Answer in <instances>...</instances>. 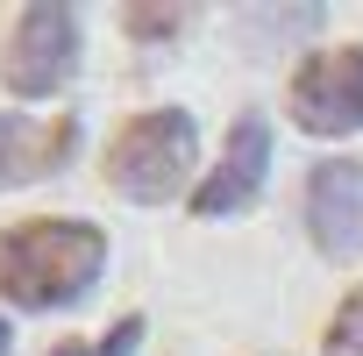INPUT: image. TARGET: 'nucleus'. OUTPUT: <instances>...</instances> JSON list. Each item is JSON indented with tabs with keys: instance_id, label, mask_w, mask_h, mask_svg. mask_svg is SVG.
I'll return each mask as SVG.
<instances>
[{
	"instance_id": "obj_8",
	"label": "nucleus",
	"mask_w": 363,
	"mask_h": 356,
	"mask_svg": "<svg viewBox=\"0 0 363 356\" xmlns=\"http://www.w3.org/2000/svg\"><path fill=\"white\" fill-rule=\"evenodd\" d=\"M320 356H363V285H349V299L335 306V321L320 335Z\"/></svg>"
},
{
	"instance_id": "obj_7",
	"label": "nucleus",
	"mask_w": 363,
	"mask_h": 356,
	"mask_svg": "<svg viewBox=\"0 0 363 356\" xmlns=\"http://www.w3.org/2000/svg\"><path fill=\"white\" fill-rule=\"evenodd\" d=\"M72 143H79V121L72 114L36 121V114H8V107H0V193L57 178L72 164Z\"/></svg>"
},
{
	"instance_id": "obj_6",
	"label": "nucleus",
	"mask_w": 363,
	"mask_h": 356,
	"mask_svg": "<svg viewBox=\"0 0 363 356\" xmlns=\"http://www.w3.org/2000/svg\"><path fill=\"white\" fill-rule=\"evenodd\" d=\"M306 235L335 264H349L363 250V164L356 157L313 164V178H306Z\"/></svg>"
},
{
	"instance_id": "obj_11",
	"label": "nucleus",
	"mask_w": 363,
	"mask_h": 356,
	"mask_svg": "<svg viewBox=\"0 0 363 356\" xmlns=\"http://www.w3.org/2000/svg\"><path fill=\"white\" fill-rule=\"evenodd\" d=\"M8 349H15V328H8V321H0V356H8Z\"/></svg>"
},
{
	"instance_id": "obj_3",
	"label": "nucleus",
	"mask_w": 363,
	"mask_h": 356,
	"mask_svg": "<svg viewBox=\"0 0 363 356\" xmlns=\"http://www.w3.org/2000/svg\"><path fill=\"white\" fill-rule=\"evenodd\" d=\"M79 8L65 0H29L8 29V57H0V79L22 100H50L72 72H79Z\"/></svg>"
},
{
	"instance_id": "obj_9",
	"label": "nucleus",
	"mask_w": 363,
	"mask_h": 356,
	"mask_svg": "<svg viewBox=\"0 0 363 356\" xmlns=\"http://www.w3.org/2000/svg\"><path fill=\"white\" fill-rule=\"evenodd\" d=\"M135 342H143V313H121L100 342H57L50 356H135Z\"/></svg>"
},
{
	"instance_id": "obj_5",
	"label": "nucleus",
	"mask_w": 363,
	"mask_h": 356,
	"mask_svg": "<svg viewBox=\"0 0 363 356\" xmlns=\"http://www.w3.org/2000/svg\"><path fill=\"white\" fill-rule=\"evenodd\" d=\"M264 178H271V128H264V114H235L221 164L200 178V193H193V214L200 221H228V214L257 207Z\"/></svg>"
},
{
	"instance_id": "obj_2",
	"label": "nucleus",
	"mask_w": 363,
	"mask_h": 356,
	"mask_svg": "<svg viewBox=\"0 0 363 356\" xmlns=\"http://www.w3.org/2000/svg\"><path fill=\"white\" fill-rule=\"evenodd\" d=\"M193 157H200L193 114L186 107H150V114L121 121V135L107 143V186L135 207H164L193 178Z\"/></svg>"
},
{
	"instance_id": "obj_4",
	"label": "nucleus",
	"mask_w": 363,
	"mask_h": 356,
	"mask_svg": "<svg viewBox=\"0 0 363 356\" xmlns=\"http://www.w3.org/2000/svg\"><path fill=\"white\" fill-rule=\"evenodd\" d=\"M285 107L306 135H363V43H335L306 57L292 72Z\"/></svg>"
},
{
	"instance_id": "obj_1",
	"label": "nucleus",
	"mask_w": 363,
	"mask_h": 356,
	"mask_svg": "<svg viewBox=\"0 0 363 356\" xmlns=\"http://www.w3.org/2000/svg\"><path fill=\"white\" fill-rule=\"evenodd\" d=\"M107 271V235L93 221H22L0 235V299L22 313L79 306Z\"/></svg>"
},
{
	"instance_id": "obj_10",
	"label": "nucleus",
	"mask_w": 363,
	"mask_h": 356,
	"mask_svg": "<svg viewBox=\"0 0 363 356\" xmlns=\"http://www.w3.org/2000/svg\"><path fill=\"white\" fill-rule=\"evenodd\" d=\"M186 22H193V8H121V29L143 36V43H164V36H178Z\"/></svg>"
}]
</instances>
